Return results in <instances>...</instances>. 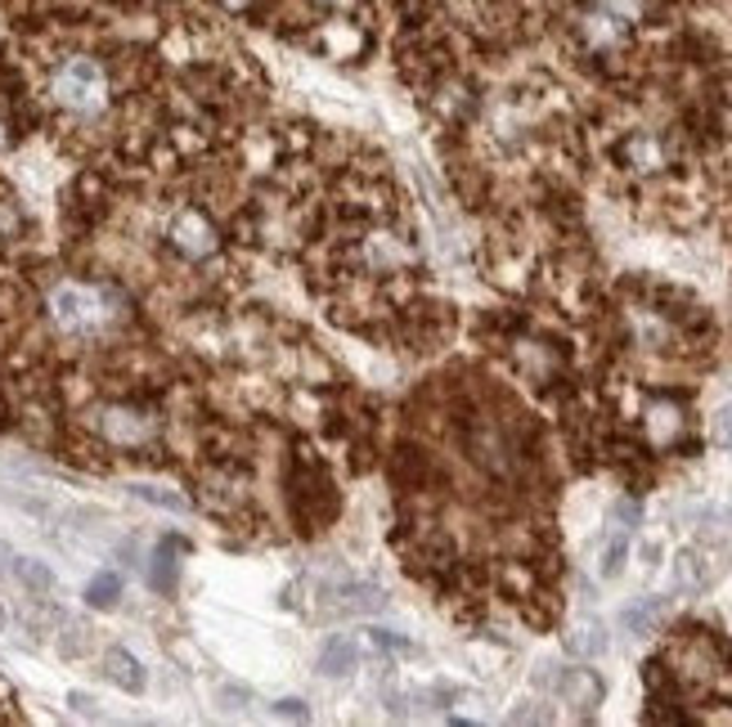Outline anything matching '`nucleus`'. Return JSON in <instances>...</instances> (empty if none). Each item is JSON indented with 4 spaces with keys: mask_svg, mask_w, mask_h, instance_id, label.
I'll list each match as a JSON object with an SVG mask.
<instances>
[{
    "mask_svg": "<svg viewBox=\"0 0 732 727\" xmlns=\"http://www.w3.org/2000/svg\"><path fill=\"white\" fill-rule=\"evenodd\" d=\"M284 494H288V516L301 535H319L328 531L342 512V494L338 481L328 477V468L315 458V449L306 453V445H293L288 472H284Z\"/></svg>",
    "mask_w": 732,
    "mask_h": 727,
    "instance_id": "1",
    "label": "nucleus"
},
{
    "mask_svg": "<svg viewBox=\"0 0 732 727\" xmlns=\"http://www.w3.org/2000/svg\"><path fill=\"white\" fill-rule=\"evenodd\" d=\"M54 99H59V108H68L73 117H99L104 108H108V95H113V77H108V68L99 58H91V54H73L63 68L54 73Z\"/></svg>",
    "mask_w": 732,
    "mask_h": 727,
    "instance_id": "2",
    "label": "nucleus"
},
{
    "mask_svg": "<svg viewBox=\"0 0 732 727\" xmlns=\"http://www.w3.org/2000/svg\"><path fill=\"white\" fill-rule=\"evenodd\" d=\"M167 247L184 260H193V266H203V260H216L221 247H225V229L216 225V216L208 207H176L171 221H167Z\"/></svg>",
    "mask_w": 732,
    "mask_h": 727,
    "instance_id": "3",
    "label": "nucleus"
},
{
    "mask_svg": "<svg viewBox=\"0 0 732 727\" xmlns=\"http://www.w3.org/2000/svg\"><path fill=\"white\" fill-rule=\"evenodd\" d=\"M360 655H364V646H360L356 633H332V638H323L315 665H319L323 678H347V674L360 670Z\"/></svg>",
    "mask_w": 732,
    "mask_h": 727,
    "instance_id": "4",
    "label": "nucleus"
},
{
    "mask_svg": "<svg viewBox=\"0 0 732 727\" xmlns=\"http://www.w3.org/2000/svg\"><path fill=\"white\" fill-rule=\"evenodd\" d=\"M553 687H558V696L566 701V705H580L584 714H593L597 705H603V678H597L593 670H566V674H558L553 678Z\"/></svg>",
    "mask_w": 732,
    "mask_h": 727,
    "instance_id": "5",
    "label": "nucleus"
},
{
    "mask_svg": "<svg viewBox=\"0 0 732 727\" xmlns=\"http://www.w3.org/2000/svg\"><path fill=\"white\" fill-rule=\"evenodd\" d=\"M104 678H108L113 687L130 692V696H140V692L149 687V674H145V665H140V660L130 655L126 646H108V651H104Z\"/></svg>",
    "mask_w": 732,
    "mask_h": 727,
    "instance_id": "6",
    "label": "nucleus"
},
{
    "mask_svg": "<svg viewBox=\"0 0 732 727\" xmlns=\"http://www.w3.org/2000/svg\"><path fill=\"white\" fill-rule=\"evenodd\" d=\"M670 579H675V592H683V598H697V592H706V584H710V570H706V562H701L697 548H683V553L675 557V566H670Z\"/></svg>",
    "mask_w": 732,
    "mask_h": 727,
    "instance_id": "7",
    "label": "nucleus"
},
{
    "mask_svg": "<svg viewBox=\"0 0 732 727\" xmlns=\"http://www.w3.org/2000/svg\"><path fill=\"white\" fill-rule=\"evenodd\" d=\"M184 548V539H162L158 548H153V566H149V584H153V592H176V579H180V562H176V553Z\"/></svg>",
    "mask_w": 732,
    "mask_h": 727,
    "instance_id": "8",
    "label": "nucleus"
},
{
    "mask_svg": "<svg viewBox=\"0 0 732 727\" xmlns=\"http://www.w3.org/2000/svg\"><path fill=\"white\" fill-rule=\"evenodd\" d=\"M665 616H670V602H665V598H643V602L625 607L620 624H625L634 638H643V633H656V629L665 624Z\"/></svg>",
    "mask_w": 732,
    "mask_h": 727,
    "instance_id": "9",
    "label": "nucleus"
},
{
    "mask_svg": "<svg viewBox=\"0 0 732 727\" xmlns=\"http://www.w3.org/2000/svg\"><path fill=\"white\" fill-rule=\"evenodd\" d=\"M14 579L23 584V592H32V598H50L54 584H59L41 557H14Z\"/></svg>",
    "mask_w": 732,
    "mask_h": 727,
    "instance_id": "10",
    "label": "nucleus"
},
{
    "mask_svg": "<svg viewBox=\"0 0 732 727\" xmlns=\"http://www.w3.org/2000/svg\"><path fill=\"white\" fill-rule=\"evenodd\" d=\"M82 598H86L91 611H113V607L121 602V575H117V570H99V575L86 584Z\"/></svg>",
    "mask_w": 732,
    "mask_h": 727,
    "instance_id": "11",
    "label": "nucleus"
},
{
    "mask_svg": "<svg viewBox=\"0 0 732 727\" xmlns=\"http://www.w3.org/2000/svg\"><path fill=\"white\" fill-rule=\"evenodd\" d=\"M566 651H571V655H580V660H588V655H603V651H607V629L597 624V620L575 624V629L566 633Z\"/></svg>",
    "mask_w": 732,
    "mask_h": 727,
    "instance_id": "12",
    "label": "nucleus"
},
{
    "mask_svg": "<svg viewBox=\"0 0 732 727\" xmlns=\"http://www.w3.org/2000/svg\"><path fill=\"white\" fill-rule=\"evenodd\" d=\"M95 651V629L82 624V620H63V633H59V655L68 660H82Z\"/></svg>",
    "mask_w": 732,
    "mask_h": 727,
    "instance_id": "13",
    "label": "nucleus"
},
{
    "mask_svg": "<svg viewBox=\"0 0 732 727\" xmlns=\"http://www.w3.org/2000/svg\"><path fill=\"white\" fill-rule=\"evenodd\" d=\"M126 490L136 494L140 503H153V507H167V512H189V507H193L184 494H176V490H162V485H145V481H136V485H126Z\"/></svg>",
    "mask_w": 732,
    "mask_h": 727,
    "instance_id": "14",
    "label": "nucleus"
},
{
    "mask_svg": "<svg viewBox=\"0 0 732 727\" xmlns=\"http://www.w3.org/2000/svg\"><path fill=\"white\" fill-rule=\"evenodd\" d=\"M625 557H629V531H616L607 544H603V557H597V570L603 579H616L625 570Z\"/></svg>",
    "mask_w": 732,
    "mask_h": 727,
    "instance_id": "15",
    "label": "nucleus"
},
{
    "mask_svg": "<svg viewBox=\"0 0 732 727\" xmlns=\"http://www.w3.org/2000/svg\"><path fill=\"white\" fill-rule=\"evenodd\" d=\"M216 701H221V709H247L256 696H252V687H243V683H225V687L216 692Z\"/></svg>",
    "mask_w": 732,
    "mask_h": 727,
    "instance_id": "16",
    "label": "nucleus"
},
{
    "mask_svg": "<svg viewBox=\"0 0 732 727\" xmlns=\"http://www.w3.org/2000/svg\"><path fill=\"white\" fill-rule=\"evenodd\" d=\"M270 714H275V718H293V723H310V705H306V701H293V696H288V701H275Z\"/></svg>",
    "mask_w": 732,
    "mask_h": 727,
    "instance_id": "17",
    "label": "nucleus"
},
{
    "mask_svg": "<svg viewBox=\"0 0 732 727\" xmlns=\"http://www.w3.org/2000/svg\"><path fill=\"white\" fill-rule=\"evenodd\" d=\"M612 516L620 521L616 525V531H634V525H638V516H643V507L634 503V499H616V507H612Z\"/></svg>",
    "mask_w": 732,
    "mask_h": 727,
    "instance_id": "18",
    "label": "nucleus"
},
{
    "mask_svg": "<svg viewBox=\"0 0 732 727\" xmlns=\"http://www.w3.org/2000/svg\"><path fill=\"white\" fill-rule=\"evenodd\" d=\"M714 440L732 449V400H728V405H723V409L714 414Z\"/></svg>",
    "mask_w": 732,
    "mask_h": 727,
    "instance_id": "19",
    "label": "nucleus"
},
{
    "mask_svg": "<svg viewBox=\"0 0 732 727\" xmlns=\"http://www.w3.org/2000/svg\"><path fill=\"white\" fill-rule=\"evenodd\" d=\"M68 705H73V709H77V714H86V718H99V709H95V701H91V696H82V692H73V696H68Z\"/></svg>",
    "mask_w": 732,
    "mask_h": 727,
    "instance_id": "20",
    "label": "nucleus"
},
{
    "mask_svg": "<svg viewBox=\"0 0 732 727\" xmlns=\"http://www.w3.org/2000/svg\"><path fill=\"white\" fill-rule=\"evenodd\" d=\"M14 570V553H10V544H0V579H6Z\"/></svg>",
    "mask_w": 732,
    "mask_h": 727,
    "instance_id": "21",
    "label": "nucleus"
},
{
    "mask_svg": "<svg viewBox=\"0 0 732 727\" xmlns=\"http://www.w3.org/2000/svg\"><path fill=\"white\" fill-rule=\"evenodd\" d=\"M656 557H660V544H647V548H643V562L656 566Z\"/></svg>",
    "mask_w": 732,
    "mask_h": 727,
    "instance_id": "22",
    "label": "nucleus"
},
{
    "mask_svg": "<svg viewBox=\"0 0 732 727\" xmlns=\"http://www.w3.org/2000/svg\"><path fill=\"white\" fill-rule=\"evenodd\" d=\"M6 620H10V616H6V607H0V633H6Z\"/></svg>",
    "mask_w": 732,
    "mask_h": 727,
    "instance_id": "23",
    "label": "nucleus"
},
{
    "mask_svg": "<svg viewBox=\"0 0 732 727\" xmlns=\"http://www.w3.org/2000/svg\"><path fill=\"white\" fill-rule=\"evenodd\" d=\"M225 6H234V10H238V6H247V0H225Z\"/></svg>",
    "mask_w": 732,
    "mask_h": 727,
    "instance_id": "24",
    "label": "nucleus"
},
{
    "mask_svg": "<svg viewBox=\"0 0 732 727\" xmlns=\"http://www.w3.org/2000/svg\"><path fill=\"white\" fill-rule=\"evenodd\" d=\"M328 6H347V0H328Z\"/></svg>",
    "mask_w": 732,
    "mask_h": 727,
    "instance_id": "25",
    "label": "nucleus"
}]
</instances>
